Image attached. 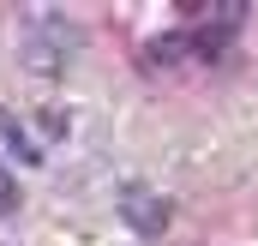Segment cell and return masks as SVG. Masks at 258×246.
Instances as JSON below:
<instances>
[{
  "mask_svg": "<svg viewBox=\"0 0 258 246\" xmlns=\"http://www.w3.org/2000/svg\"><path fill=\"white\" fill-rule=\"evenodd\" d=\"M120 216H126V228L138 240H162L168 222H174V204H168L162 192H150L144 180H126L120 186Z\"/></svg>",
  "mask_w": 258,
  "mask_h": 246,
  "instance_id": "6da1fadb",
  "label": "cell"
},
{
  "mask_svg": "<svg viewBox=\"0 0 258 246\" xmlns=\"http://www.w3.org/2000/svg\"><path fill=\"white\" fill-rule=\"evenodd\" d=\"M0 150H6V156H18V162H42V150L24 138V126H18L12 108H0Z\"/></svg>",
  "mask_w": 258,
  "mask_h": 246,
  "instance_id": "3957f363",
  "label": "cell"
},
{
  "mask_svg": "<svg viewBox=\"0 0 258 246\" xmlns=\"http://www.w3.org/2000/svg\"><path fill=\"white\" fill-rule=\"evenodd\" d=\"M210 12H216V30H222V36H234V30L246 24V6H240V0H222V6H210Z\"/></svg>",
  "mask_w": 258,
  "mask_h": 246,
  "instance_id": "ba28073f",
  "label": "cell"
},
{
  "mask_svg": "<svg viewBox=\"0 0 258 246\" xmlns=\"http://www.w3.org/2000/svg\"><path fill=\"white\" fill-rule=\"evenodd\" d=\"M36 126H42V132H48V138H66V132H72V114H66L60 102H48V108H42V114H36Z\"/></svg>",
  "mask_w": 258,
  "mask_h": 246,
  "instance_id": "52a82bcc",
  "label": "cell"
},
{
  "mask_svg": "<svg viewBox=\"0 0 258 246\" xmlns=\"http://www.w3.org/2000/svg\"><path fill=\"white\" fill-rule=\"evenodd\" d=\"M180 54H192V30H168V36H156V42L144 48V66H174Z\"/></svg>",
  "mask_w": 258,
  "mask_h": 246,
  "instance_id": "277c9868",
  "label": "cell"
},
{
  "mask_svg": "<svg viewBox=\"0 0 258 246\" xmlns=\"http://www.w3.org/2000/svg\"><path fill=\"white\" fill-rule=\"evenodd\" d=\"M222 48H228V36H222L216 24H204V30H192V54H198V60H216Z\"/></svg>",
  "mask_w": 258,
  "mask_h": 246,
  "instance_id": "8992f818",
  "label": "cell"
},
{
  "mask_svg": "<svg viewBox=\"0 0 258 246\" xmlns=\"http://www.w3.org/2000/svg\"><path fill=\"white\" fill-rule=\"evenodd\" d=\"M24 66H30L36 78H60L66 54H60V48H54V42H36V36H24Z\"/></svg>",
  "mask_w": 258,
  "mask_h": 246,
  "instance_id": "5b68a950",
  "label": "cell"
},
{
  "mask_svg": "<svg viewBox=\"0 0 258 246\" xmlns=\"http://www.w3.org/2000/svg\"><path fill=\"white\" fill-rule=\"evenodd\" d=\"M18 198H24V192H18V174L0 168V216H18Z\"/></svg>",
  "mask_w": 258,
  "mask_h": 246,
  "instance_id": "9c48e42d",
  "label": "cell"
},
{
  "mask_svg": "<svg viewBox=\"0 0 258 246\" xmlns=\"http://www.w3.org/2000/svg\"><path fill=\"white\" fill-rule=\"evenodd\" d=\"M18 18H24V36H36V42H54L60 54H72V48H78V24H72V18H60L54 6H24Z\"/></svg>",
  "mask_w": 258,
  "mask_h": 246,
  "instance_id": "7a4b0ae2",
  "label": "cell"
}]
</instances>
